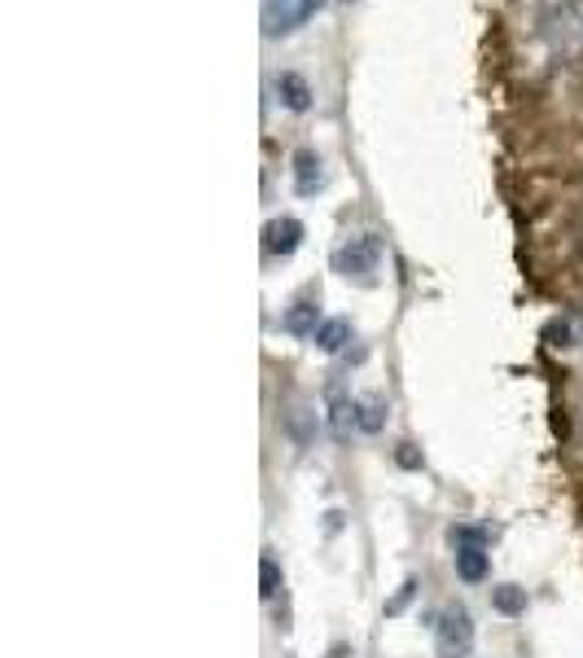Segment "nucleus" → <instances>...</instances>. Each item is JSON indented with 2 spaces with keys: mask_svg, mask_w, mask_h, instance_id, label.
Returning a JSON list of instances; mask_svg holds the SVG:
<instances>
[{
  "mask_svg": "<svg viewBox=\"0 0 583 658\" xmlns=\"http://www.w3.org/2000/svg\"><path fill=\"white\" fill-rule=\"evenodd\" d=\"M540 22L562 53H583V0H544Z\"/></svg>",
  "mask_w": 583,
  "mask_h": 658,
  "instance_id": "f257e3e1",
  "label": "nucleus"
},
{
  "mask_svg": "<svg viewBox=\"0 0 583 658\" xmlns=\"http://www.w3.org/2000/svg\"><path fill=\"white\" fill-rule=\"evenodd\" d=\"M435 641L443 658H465L474 650V619H470V610L461 601L443 606L435 615Z\"/></svg>",
  "mask_w": 583,
  "mask_h": 658,
  "instance_id": "f03ea898",
  "label": "nucleus"
},
{
  "mask_svg": "<svg viewBox=\"0 0 583 658\" xmlns=\"http://www.w3.org/2000/svg\"><path fill=\"white\" fill-rule=\"evenodd\" d=\"M377 264H382V246H377L373 233L352 237V242L338 246V255H334V268H338L343 277H360V282H368V277L377 273Z\"/></svg>",
  "mask_w": 583,
  "mask_h": 658,
  "instance_id": "7ed1b4c3",
  "label": "nucleus"
},
{
  "mask_svg": "<svg viewBox=\"0 0 583 658\" xmlns=\"http://www.w3.org/2000/svg\"><path fill=\"white\" fill-rule=\"evenodd\" d=\"M316 9L320 0H264V36H286L294 27H303Z\"/></svg>",
  "mask_w": 583,
  "mask_h": 658,
  "instance_id": "20e7f679",
  "label": "nucleus"
},
{
  "mask_svg": "<svg viewBox=\"0 0 583 658\" xmlns=\"http://www.w3.org/2000/svg\"><path fill=\"white\" fill-rule=\"evenodd\" d=\"M325 422H329V435L338 439V443H347L352 431H356V400L338 382L325 391Z\"/></svg>",
  "mask_w": 583,
  "mask_h": 658,
  "instance_id": "39448f33",
  "label": "nucleus"
},
{
  "mask_svg": "<svg viewBox=\"0 0 583 658\" xmlns=\"http://www.w3.org/2000/svg\"><path fill=\"white\" fill-rule=\"evenodd\" d=\"M290 176L298 198H316L325 189V163H320V154L316 149H298L290 163Z\"/></svg>",
  "mask_w": 583,
  "mask_h": 658,
  "instance_id": "423d86ee",
  "label": "nucleus"
},
{
  "mask_svg": "<svg viewBox=\"0 0 583 658\" xmlns=\"http://www.w3.org/2000/svg\"><path fill=\"white\" fill-rule=\"evenodd\" d=\"M298 246H303V224L294 216L268 219V224H264V251H268L273 259H290Z\"/></svg>",
  "mask_w": 583,
  "mask_h": 658,
  "instance_id": "0eeeda50",
  "label": "nucleus"
},
{
  "mask_svg": "<svg viewBox=\"0 0 583 658\" xmlns=\"http://www.w3.org/2000/svg\"><path fill=\"white\" fill-rule=\"evenodd\" d=\"M281 325H286V334H294V338H316V330H320V303L316 298H298L290 312L281 316Z\"/></svg>",
  "mask_w": 583,
  "mask_h": 658,
  "instance_id": "6e6552de",
  "label": "nucleus"
},
{
  "mask_svg": "<svg viewBox=\"0 0 583 658\" xmlns=\"http://www.w3.org/2000/svg\"><path fill=\"white\" fill-rule=\"evenodd\" d=\"M452 562H456V576H461L465 585H483V580H487V571H492V558H487V549H483V544L456 549V553H452Z\"/></svg>",
  "mask_w": 583,
  "mask_h": 658,
  "instance_id": "1a4fd4ad",
  "label": "nucleus"
},
{
  "mask_svg": "<svg viewBox=\"0 0 583 658\" xmlns=\"http://www.w3.org/2000/svg\"><path fill=\"white\" fill-rule=\"evenodd\" d=\"M356 334H352V321H343V316H329V321H320V330H316V347L320 352H329V356H338V352H347V343H352Z\"/></svg>",
  "mask_w": 583,
  "mask_h": 658,
  "instance_id": "9d476101",
  "label": "nucleus"
},
{
  "mask_svg": "<svg viewBox=\"0 0 583 658\" xmlns=\"http://www.w3.org/2000/svg\"><path fill=\"white\" fill-rule=\"evenodd\" d=\"M386 400L382 395H356V431H365V435H377L382 426H386Z\"/></svg>",
  "mask_w": 583,
  "mask_h": 658,
  "instance_id": "9b49d317",
  "label": "nucleus"
},
{
  "mask_svg": "<svg viewBox=\"0 0 583 658\" xmlns=\"http://www.w3.org/2000/svg\"><path fill=\"white\" fill-rule=\"evenodd\" d=\"M277 92H281V101L290 106L294 115H303V110L312 106V84H307L303 75L281 71V75H277Z\"/></svg>",
  "mask_w": 583,
  "mask_h": 658,
  "instance_id": "f8f14e48",
  "label": "nucleus"
},
{
  "mask_svg": "<svg viewBox=\"0 0 583 658\" xmlns=\"http://www.w3.org/2000/svg\"><path fill=\"white\" fill-rule=\"evenodd\" d=\"M492 606H496L501 615H522V610H526V588H517V585L492 588Z\"/></svg>",
  "mask_w": 583,
  "mask_h": 658,
  "instance_id": "ddd939ff",
  "label": "nucleus"
},
{
  "mask_svg": "<svg viewBox=\"0 0 583 658\" xmlns=\"http://www.w3.org/2000/svg\"><path fill=\"white\" fill-rule=\"evenodd\" d=\"M259 592H264L268 601L281 592V567H277L273 553H264V562H259Z\"/></svg>",
  "mask_w": 583,
  "mask_h": 658,
  "instance_id": "4468645a",
  "label": "nucleus"
},
{
  "mask_svg": "<svg viewBox=\"0 0 583 658\" xmlns=\"http://www.w3.org/2000/svg\"><path fill=\"white\" fill-rule=\"evenodd\" d=\"M447 540H452V549H470V544H483L487 549V531L483 527H452Z\"/></svg>",
  "mask_w": 583,
  "mask_h": 658,
  "instance_id": "2eb2a0df",
  "label": "nucleus"
},
{
  "mask_svg": "<svg viewBox=\"0 0 583 658\" xmlns=\"http://www.w3.org/2000/svg\"><path fill=\"white\" fill-rule=\"evenodd\" d=\"M413 592H417V580H404V588L395 592V601H386V615H399V610L408 606V597H413Z\"/></svg>",
  "mask_w": 583,
  "mask_h": 658,
  "instance_id": "dca6fc26",
  "label": "nucleus"
},
{
  "mask_svg": "<svg viewBox=\"0 0 583 658\" xmlns=\"http://www.w3.org/2000/svg\"><path fill=\"white\" fill-rule=\"evenodd\" d=\"M290 431H294V439H298V443H307V409H294L290 413Z\"/></svg>",
  "mask_w": 583,
  "mask_h": 658,
  "instance_id": "f3484780",
  "label": "nucleus"
},
{
  "mask_svg": "<svg viewBox=\"0 0 583 658\" xmlns=\"http://www.w3.org/2000/svg\"><path fill=\"white\" fill-rule=\"evenodd\" d=\"M399 465H422L417 452H413V443H399Z\"/></svg>",
  "mask_w": 583,
  "mask_h": 658,
  "instance_id": "a211bd4d",
  "label": "nucleus"
}]
</instances>
